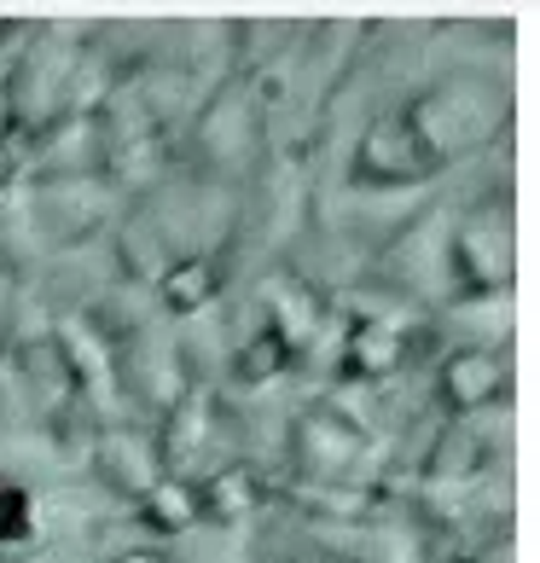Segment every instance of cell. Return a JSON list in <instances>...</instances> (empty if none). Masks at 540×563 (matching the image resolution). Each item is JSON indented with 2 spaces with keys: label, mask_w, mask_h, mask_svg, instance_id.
<instances>
[{
  "label": "cell",
  "mask_w": 540,
  "mask_h": 563,
  "mask_svg": "<svg viewBox=\"0 0 540 563\" xmlns=\"http://www.w3.org/2000/svg\"><path fill=\"white\" fill-rule=\"evenodd\" d=\"M425 163L430 157H425V140H419V122L412 117H384L361 145V169L378 180H412Z\"/></svg>",
  "instance_id": "1"
},
{
  "label": "cell",
  "mask_w": 540,
  "mask_h": 563,
  "mask_svg": "<svg viewBox=\"0 0 540 563\" xmlns=\"http://www.w3.org/2000/svg\"><path fill=\"white\" fill-rule=\"evenodd\" d=\"M442 389H448V401H453V407H483V401H494V395L506 389L500 354H488V349L453 354V361L442 366Z\"/></svg>",
  "instance_id": "2"
},
{
  "label": "cell",
  "mask_w": 540,
  "mask_h": 563,
  "mask_svg": "<svg viewBox=\"0 0 540 563\" xmlns=\"http://www.w3.org/2000/svg\"><path fill=\"white\" fill-rule=\"evenodd\" d=\"M140 517L157 534H180V529H192L198 517H203V506H198V494L186 488V483H152V488H145V499H140Z\"/></svg>",
  "instance_id": "3"
},
{
  "label": "cell",
  "mask_w": 540,
  "mask_h": 563,
  "mask_svg": "<svg viewBox=\"0 0 540 563\" xmlns=\"http://www.w3.org/2000/svg\"><path fill=\"white\" fill-rule=\"evenodd\" d=\"M401 366V338L389 325H355V338H349V372H361V378H384V372Z\"/></svg>",
  "instance_id": "4"
},
{
  "label": "cell",
  "mask_w": 540,
  "mask_h": 563,
  "mask_svg": "<svg viewBox=\"0 0 540 563\" xmlns=\"http://www.w3.org/2000/svg\"><path fill=\"white\" fill-rule=\"evenodd\" d=\"M290 361V343L279 338V331H262V338H251L239 349V361H233V378L239 384H262V378H279Z\"/></svg>",
  "instance_id": "5"
},
{
  "label": "cell",
  "mask_w": 540,
  "mask_h": 563,
  "mask_svg": "<svg viewBox=\"0 0 540 563\" xmlns=\"http://www.w3.org/2000/svg\"><path fill=\"white\" fill-rule=\"evenodd\" d=\"M163 297H169V308H198V302H210L216 297V262H180L169 279H163Z\"/></svg>",
  "instance_id": "6"
},
{
  "label": "cell",
  "mask_w": 540,
  "mask_h": 563,
  "mask_svg": "<svg viewBox=\"0 0 540 563\" xmlns=\"http://www.w3.org/2000/svg\"><path fill=\"white\" fill-rule=\"evenodd\" d=\"M30 534V494L18 483H0V540H24Z\"/></svg>",
  "instance_id": "7"
},
{
  "label": "cell",
  "mask_w": 540,
  "mask_h": 563,
  "mask_svg": "<svg viewBox=\"0 0 540 563\" xmlns=\"http://www.w3.org/2000/svg\"><path fill=\"white\" fill-rule=\"evenodd\" d=\"M244 506H251V488H244V476H221L216 494L203 499V511H210V517H233V511H244Z\"/></svg>",
  "instance_id": "8"
},
{
  "label": "cell",
  "mask_w": 540,
  "mask_h": 563,
  "mask_svg": "<svg viewBox=\"0 0 540 563\" xmlns=\"http://www.w3.org/2000/svg\"><path fill=\"white\" fill-rule=\"evenodd\" d=\"M7 180H12V152L0 145V186H7Z\"/></svg>",
  "instance_id": "9"
},
{
  "label": "cell",
  "mask_w": 540,
  "mask_h": 563,
  "mask_svg": "<svg viewBox=\"0 0 540 563\" xmlns=\"http://www.w3.org/2000/svg\"><path fill=\"white\" fill-rule=\"evenodd\" d=\"M122 563H152V558H122Z\"/></svg>",
  "instance_id": "10"
}]
</instances>
